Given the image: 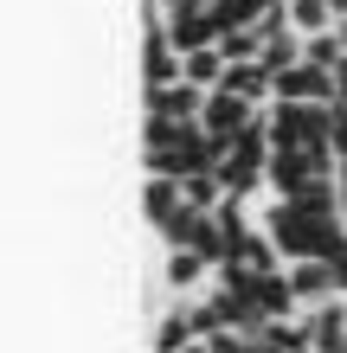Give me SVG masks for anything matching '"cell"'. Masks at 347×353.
Instances as JSON below:
<instances>
[{
  "label": "cell",
  "mask_w": 347,
  "mask_h": 353,
  "mask_svg": "<svg viewBox=\"0 0 347 353\" xmlns=\"http://www.w3.org/2000/svg\"><path fill=\"white\" fill-rule=\"evenodd\" d=\"M290 289H296L302 315H309V308L335 302V270H328V263H296V270H290Z\"/></svg>",
  "instance_id": "obj_8"
},
{
  "label": "cell",
  "mask_w": 347,
  "mask_h": 353,
  "mask_svg": "<svg viewBox=\"0 0 347 353\" xmlns=\"http://www.w3.org/2000/svg\"><path fill=\"white\" fill-rule=\"evenodd\" d=\"M187 353H212V347H206V341H193V347H187Z\"/></svg>",
  "instance_id": "obj_19"
},
{
  "label": "cell",
  "mask_w": 347,
  "mask_h": 353,
  "mask_svg": "<svg viewBox=\"0 0 347 353\" xmlns=\"http://www.w3.org/2000/svg\"><path fill=\"white\" fill-rule=\"evenodd\" d=\"M264 232H270V244L290 263H335V251L347 244L341 219H315V212H302L296 199H277L270 212H264Z\"/></svg>",
  "instance_id": "obj_1"
},
{
  "label": "cell",
  "mask_w": 347,
  "mask_h": 353,
  "mask_svg": "<svg viewBox=\"0 0 347 353\" xmlns=\"http://www.w3.org/2000/svg\"><path fill=\"white\" fill-rule=\"evenodd\" d=\"M277 103H335V71L321 65H296L277 77Z\"/></svg>",
  "instance_id": "obj_5"
},
{
  "label": "cell",
  "mask_w": 347,
  "mask_h": 353,
  "mask_svg": "<svg viewBox=\"0 0 347 353\" xmlns=\"http://www.w3.org/2000/svg\"><path fill=\"white\" fill-rule=\"evenodd\" d=\"M141 212L155 219V232H168V225L187 212V193H180V180H148V193H141Z\"/></svg>",
  "instance_id": "obj_9"
},
{
  "label": "cell",
  "mask_w": 347,
  "mask_h": 353,
  "mask_svg": "<svg viewBox=\"0 0 347 353\" xmlns=\"http://www.w3.org/2000/svg\"><path fill=\"white\" fill-rule=\"evenodd\" d=\"M309 65L341 71V65H347V39H341V32H315V39H309Z\"/></svg>",
  "instance_id": "obj_16"
},
{
  "label": "cell",
  "mask_w": 347,
  "mask_h": 353,
  "mask_svg": "<svg viewBox=\"0 0 347 353\" xmlns=\"http://www.w3.org/2000/svg\"><path fill=\"white\" fill-rule=\"evenodd\" d=\"M180 193H187L193 212H219V205L232 199V193H226V180H219V168H212V174H187V180H180Z\"/></svg>",
  "instance_id": "obj_11"
},
{
  "label": "cell",
  "mask_w": 347,
  "mask_h": 353,
  "mask_svg": "<svg viewBox=\"0 0 347 353\" xmlns=\"http://www.w3.org/2000/svg\"><path fill=\"white\" fill-rule=\"evenodd\" d=\"M309 341L321 353H347V302L341 296L321 302V308H309Z\"/></svg>",
  "instance_id": "obj_7"
},
{
  "label": "cell",
  "mask_w": 347,
  "mask_h": 353,
  "mask_svg": "<svg viewBox=\"0 0 347 353\" xmlns=\"http://www.w3.org/2000/svg\"><path fill=\"white\" fill-rule=\"evenodd\" d=\"M238 263L251 270V276H270V270H277V244H270V232H251V238H244V244H238Z\"/></svg>",
  "instance_id": "obj_13"
},
{
  "label": "cell",
  "mask_w": 347,
  "mask_h": 353,
  "mask_svg": "<svg viewBox=\"0 0 347 353\" xmlns=\"http://www.w3.org/2000/svg\"><path fill=\"white\" fill-rule=\"evenodd\" d=\"M148 116L174 122V129H199V116H206V90H193V84H174V90H148Z\"/></svg>",
  "instance_id": "obj_4"
},
{
  "label": "cell",
  "mask_w": 347,
  "mask_h": 353,
  "mask_svg": "<svg viewBox=\"0 0 347 353\" xmlns=\"http://www.w3.org/2000/svg\"><path fill=\"white\" fill-rule=\"evenodd\" d=\"M328 0H290V26L302 32V39H315V32H328Z\"/></svg>",
  "instance_id": "obj_14"
},
{
  "label": "cell",
  "mask_w": 347,
  "mask_h": 353,
  "mask_svg": "<svg viewBox=\"0 0 347 353\" xmlns=\"http://www.w3.org/2000/svg\"><path fill=\"white\" fill-rule=\"evenodd\" d=\"M251 302H257L270 321H290L296 308H302V302H296V289H290V270H270V276H257V283H251Z\"/></svg>",
  "instance_id": "obj_6"
},
{
  "label": "cell",
  "mask_w": 347,
  "mask_h": 353,
  "mask_svg": "<svg viewBox=\"0 0 347 353\" xmlns=\"http://www.w3.org/2000/svg\"><path fill=\"white\" fill-rule=\"evenodd\" d=\"M226 90L244 97V103H264V97H277V77L264 71V65H232L226 71Z\"/></svg>",
  "instance_id": "obj_10"
},
{
  "label": "cell",
  "mask_w": 347,
  "mask_h": 353,
  "mask_svg": "<svg viewBox=\"0 0 347 353\" xmlns=\"http://www.w3.org/2000/svg\"><path fill=\"white\" fill-rule=\"evenodd\" d=\"M328 154H347V103H328Z\"/></svg>",
  "instance_id": "obj_17"
},
{
  "label": "cell",
  "mask_w": 347,
  "mask_h": 353,
  "mask_svg": "<svg viewBox=\"0 0 347 353\" xmlns=\"http://www.w3.org/2000/svg\"><path fill=\"white\" fill-rule=\"evenodd\" d=\"M335 103H347V65L335 71Z\"/></svg>",
  "instance_id": "obj_18"
},
{
  "label": "cell",
  "mask_w": 347,
  "mask_h": 353,
  "mask_svg": "<svg viewBox=\"0 0 347 353\" xmlns=\"http://www.w3.org/2000/svg\"><path fill=\"white\" fill-rule=\"evenodd\" d=\"M257 116H264L257 103H244V97H232V90H212V97H206V116H199V129H206L219 148H232V141L251 129Z\"/></svg>",
  "instance_id": "obj_3"
},
{
  "label": "cell",
  "mask_w": 347,
  "mask_h": 353,
  "mask_svg": "<svg viewBox=\"0 0 347 353\" xmlns=\"http://www.w3.org/2000/svg\"><path fill=\"white\" fill-rule=\"evenodd\" d=\"M270 148L283 154H328V103H277Z\"/></svg>",
  "instance_id": "obj_2"
},
{
  "label": "cell",
  "mask_w": 347,
  "mask_h": 353,
  "mask_svg": "<svg viewBox=\"0 0 347 353\" xmlns=\"http://www.w3.org/2000/svg\"><path fill=\"white\" fill-rule=\"evenodd\" d=\"M206 270H212V263L199 257V251H168V283H174V289H193Z\"/></svg>",
  "instance_id": "obj_15"
},
{
  "label": "cell",
  "mask_w": 347,
  "mask_h": 353,
  "mask_svg": "<svg viewBox=\"0 0 347 353\" xmlns=\"http://www.w3.org/2000/svg\"><path fill=\"white\" fill-rule=\"evenodd\" d=\"M193 341H199V334H193V308H187V302H180V308H174V315H168V321H161V327H155V353H187Z\"/></svg>",
  "instance_id": "obj_12"
}]
</instances>
